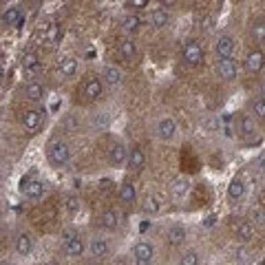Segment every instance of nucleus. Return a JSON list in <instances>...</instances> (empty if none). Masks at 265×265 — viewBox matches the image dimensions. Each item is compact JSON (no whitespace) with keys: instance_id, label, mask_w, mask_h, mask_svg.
<instances>
[{"instance_id":"f257e3e1","label":"nucleus","mask_w":265,"mask_h":265,"mask_svg":"<svg viewBox=\"0 0 265 265\" xmlns=\"http://www.w3.org/2000/svg\"><path fill=\"white\" fill-rule=\"evenodd\" d=\"M47 157H49V161H51V166H55V168L66 166V163H69V159H71V146H69V141L53 139L51 144L47 146Z\"/></svg>"},{"instance_id":"f03ea898","label":"nucleus","mask_w":265,"mask_h":265,"mask_svg":"<svg viewBox=\"0 0 265 265\" xmlns=\"http://www.w3.org/2000/svg\"><path fill=\"white\" fill-rule=\"evenodd\" d=\"M181 62L186 66H199L203 62V47L197 40H186L184 47H181Z\"/></svg>"},{"instance_id":"7ed1b4c3","label":"nucleus","mask_w":265,"mask_h":265,"mask_svg":"<svg viewBox=\"0 0 265 265\" xmlns=\"http://www.w3.org/2000/svg\"><path fill=\"white\" fill-rule=\"evenodd\" d=\"M234 128H237L238 137H245V139H252L256 137L259 128H256V119L247 113H238L237 119H234Z\"/></svg>"},{"instance_id":"20e7f679","label":"nucleus","mask_w":265,"mask_h":265,"mask_svg":"<svg viewBox=\"0 0 265 265\" xmlns=\"http://www.w3.org/2000/svg\"><path fill=\"white\" fill-rule=\"evenodd\" d=\"M214 73H216V78L223 80V82H232V80H237V73H238L237 62H234L232 57H223V60H221V57H216Z\"/></svg>"},{"instance_id":"39448f33","label":"nucleus","mask_w":265,"mask_h":265,"mask_svg":"<svg viewBox=\"0 0 265 265\" xmlns=\"http://www.w3.org/2000/svg\"><path fill=\"white\" fill-rule=\"evenodd\" d=\"M104 93V80L97 78V75H91V78L84 80V86H82V97L86 102H95L102 97Z\"/></svg>"},{"instance_id":"423d86ee","label":"nucleus","mask_w":265,"mask_h":265,"mask_svg":"<svg viewBox=\"0 0 265 265\" xmlns=\"http://www.w3.org/2000/svg\"><path fill=\"white\" fill-rule=\"evenodd\" d=\"M153 256H155V247L146 241L135 243L132 247V259H135V265H153Z\"/></svg>"},{"instance_id":"0eeeda50","label":"nucleus","mask_w":265,"mask_h":265,"mask_svg":"<svg viewBox=\"0 0 265 265\" xmlns=\"http://www.w3.org/2000/svg\"><path fill=\"white\" fill-rule=\"evenodd\" d=\"M128 150L122 141H115L113 146L108 148V163L113 168H122V166H128Z\"/></svg>"},{"instance_id":"6e6552de","label":"nucleus","mask_w":265,"mask_h":265,"mask_svg":"<svg viewBox=\"0 0 265 265\" xmlns=\"http://www.w3.org/2000/svg\"><path fill=\"white\" fill-rule=\"evenodd\" d=\"M234 47H237V42H234L232 35L221 33L219 38H216V42H214V53H216V57H221V60H223V57H232Z\"/></svg>"},{"instance_id":"1a4fd4ad","label":"nucleus","mask_w":265,"mask_h":265,"mask_svg":"<svg viewBox=\"0 0 265 265\" xmlns=\"http://www.w3.org/2000/svg\"><path fill=\"white\" fill-rule=\"evenodd\" d=\"M155 132H157V137L161 141H170L177 135V122L172 117H161L157 122V126H155Z\"/></svg>"},{"instance_id":"9d476101","label":"nucleus","mask_w":265,"mask_h":265,"mask_svg":"<svg viewBox=\"0 0 265 265\" xmlns=\"http://www.w3.org/2000/svg\"><path fill=\"white\" fill-rule=\"evenodd\" d=\"M263 66H265V53L261 51V49H252L245 55V71L254 75V73H259Z\"/></svg>"},{"instance_id":"9b49d317","label":"nucleus","mask_w":265,"mask_h":265,"mask_svg":"<svg viewBox=\"0 0 265 265\" xmlns=\"http://www.w3.org/2000/svg\"><path fill=\"white\" fill-rule=\"evenodd\" d=\"M234 237L241 243H250L252 238H254V225L245 219H238L237 223H234Z\"/></svg>"},{"instance_id":"f8f14e48","label":"nucleus","mask_w":265,"mask_h":265,"mask_svg":"<svg viewBox=\"0 0 265 265\" xmlns=\"http://www.w3.org/2000/svg\"><path fill=\"white\" fill-rule=\"evenodd\" d=\"M22 93H25V97L29 102H42L44 100V86L38 82V80L26 82L25 86H22Z\"/></svg>"},{"instance_id":"ddd939ff","label":"nucleus","mask_w":265,"mask_h":265,"mask_svg":"<svg viewBox=\"0 0 265 265\" xmlns=\"http://www.w3.org/2000/svg\"><path fill=\"white\" fill-rule=\"evenodd\" d=\"M20 122H22V126H25L26 131H38L40 124H42V113L35 110V108H29V110H25V113L20 115Z\"/></svg>"},{"instance_id":"4468645a","label":"nucleus","mask_w":265,"mask_h":265,"mask_svg":"<svg viewBox=\"0 0 265 265\" xmlns=\"http://www.w3.org/2000/svg\"><path fill=\"white\" fill-rule=\"evenodd\" d=\"M163 241L170 247L181 245V243H186V230L181 228V225H170V228L166 230V234H163Z\"/></svg>"},{"instance_id":"2eb2a0df","label":"nucleus","mask_w":265,"mask_h":265,"mask_svg":"<svg viewBox=\"0 0 265 265\" xmlns=\"http://www.w3.org/2000/svg\"><path fill=\"white\" fill-rule=\"evenodd\" d=\"M119 219H122V216H119V212L115 210V208H106V210L100 214V225L104 230H117Z\"/></svg>"},{"instance_id":"dca6fc26","label":"nucleus","mask_w":265,"mask_h":265,"mask_svg":"<svg viewBox=\"0 0 265 265\" xmlns=\"http://www.w3.org/2000/svg\"><path fill=\"white\" fill-rule=\"evenodd\" d=\"M22 192H25L29 199H42V197H44V192H47V188H44L42 181L26 179L25 184H22Z\"/></svg>"},{"instance_id":"f3484780","label":"nucleus","mask_w":265,"mask_h":265,"mask_svg":"<svg viewBox=\"0 0 265 265\" xmlns=\"http://www.w3.org/2000/svg\"><path fill=\"white\" fill-rule=\"evenodd\" d=\"M88 252H91V256H95V259H104V256H108L110 245H108L106 238L95 237V238H91V243H88Z\"/></svg>"},{"instance_id":"a211bd4d","label":"nucleus","mask_w":265,"mask_h":265,"mask_svg":"<svg viewBox=\"0 0 265 265\" xmlns=\"http://www.w3.org/2000/svg\"><path fill=\"white\" fill-rule=\"evenodd\" d=\"M84 250H86V245H84V238L75 237L73 241H69L66 245H62V252H64V256H69V259H78V256L84 254Z\"/></svg>"},{"instance_id":"6ab92c4d","label":"nucleus","mask_w":265,"mask_h":265,"mask_svg":"<svg viewBox=\"0 0 265 265\" xmlns=\"http://www.w3.org/2000/svg\"><path fill=\"white\" fill-rule=\"evenodd\" d=\"M190 179L188 177H177V179H172L170 181V192H172V197H177V199H184L186 194L190 192Z\"/></svg>"},{"instance_id":"aec40b11","label":"nucleus","mask_w":265,"mask_h":265,"mask_svg":"<svg viewBox=\"0 0 265 265\" xmlns=\"http://www.w3.org/2000/svg\"><path fill=\"white\" fill-rule=\"evenodd\" d=\"M119 26H122V31L126 35H135L141 26V20L137 13H126V16L122 18V22H119Z\"/></svg>"},{"instance_id":"412c9836","label":"nucleus","mask_w":265,"mask_h":265,"mask_svg":"<svg viewBox=\"0 0 265 265\" xmlns=\"http://www.w3.org/2000/svg\"><path fill=\"white\" fill-rule=\"evenodd\" d=\"M250 38H252V42H256V44H263L265 42V20L263 18H254V20L250 22Z\"/></svg>"},{"instance_id":"4be33fe9","label":"nucleus","mask_w":265,"mask_h":265,"mask_svg":"<svg viewBox=\"0 0 265 265\" xmlns=\"http://www.w3.org/2000/svg\"><path fill=\"white\" fill-rule=\"evenodd\" d=\"M102 80H104V84H108V86H117V84L122 82V69L115 64H106L104 71H102Z\"/></svg>"},{"instance_id":"5701e85b","label":"nucleus","mask_w":265,"mask_h":265,"mask_svg":"<svg viewBox=\"0 0 265 265\" xmlns=\"http://www.w3.org/2000/svg\"><path fill=\"white\" fill-rule=\"evenodd\" d=\"M62 40V25H57V22H53V25H49V29L44 31V44H47L49 49L57 47Z\"/></svg>"},{"instance_id":"b1692460","label":"nucleus","mask_w":265,"mask_h":265,"mask_svg":"<svg viewBox=\"0 0 265 265\" xmlns=\"http://www.w3.org/2000/svg\"><path fill=\"white\" fill-rule=\"evenodd\" d=\"M144 163H146L144 150H141L139 146H132V148L128 150V168H132V170H141Z\"/></svg>"},{"instance_id":"393cba45","label":"nucleus","mask_w":265,"mask_h":265,"mask_svg":"<svg viewBox=\"0 0 265 265\" xmlns=\"http://www.w3.org/2000/svg\"><path fill=\"white\" fill-rule=\"evenodd\" d=\"M31 250H33V237L26 232H20L16 237V252L20 256H26V254H31Z\"/></svg>"},{"instance_id":"a878e982","label":"nucleus","mask_w":265,"mask_h":265,"mask_svg":"<svg viewBox=\"0 0 265 265\" xmlns=\"http://www.w3.org/2000/svg\"><path fill=\"white\" fill-rule=\"evenodd\" d=\"M119 201L124 203L126 208L135 206L137 203V190L132 184H122V188H119Z\"/></svg>"},{"instance_id":"bb28decb","label":"nucleus","mask_w":265,"mask_h":265,"mask_svg":"<svg viewBox=\"0 0 265 265\" xmlns=\"http://www.w3.org/2000/svg\"><path fill=\"white\" fill-rule=\"evenodd\" d=\"M119 53H122L124 60H128L132 64V62L137 60V44H135V40H131V38L122 40V42H119Z\"/></svg>"},{"instance_id":"cd10ccee","label":"nucleus","mask_w":265,"mask_h":265,"mask_svg":"<svg viewBox=\"0 0 265 265\" xmlns=\"http://www.w3.org/2000/svg\"><path fill=\"white\" fill-rule=\"evenodd\" d=\"M243 194H245V181H243L241 177H234L228 186V197L232 199V201H237V199H241Z\"/></svg>"},{"instance_id":"c85d7f7f","label":"nucleus","mask_w":265,"mask_h":265,"mask_svg":"<svg viewBox=\"0 0 265 265\" xmlns=\"http://www.w3.org/2000/svg\"><path fill=\"white\" fill-rule=\"evenodd\" d=\"M150 22H153L155 29H163V26H168V22H170V16H168L166 9H153V13H150Z\"/></svg>"},{"instance_id":"c756f323","label":"nucleus","mask_w":265,"mask_h":265,"mask_svg":"<svg viewBox=\"0 0 265 265\" xmlns=\"http://www.w3.org/2000/svg\"><path fill=\"white\" fill-rule=\"evenodd\" d=\"M159 210H161V201H159L155 194L144 197V201H141V212H144V214H157Z\"/></svg>"},{"instance_id":"7c9ffc66","label":"nucleus","mask_w":265,"mask_h":265,"mask_svg":"<svg viewBox=\"0 0 265 265\" xmlns=\"http://www.w3.org/2000/svg\"><path fill=\"white\" fill-rule=\"evenodd\" d=\"M20 64H22V69L29 71V73H31V71H38V66H40V57H38V53L26 51L25 55H22Z\"/></svg>"},{"instance_id":"2f4dec72","label":"nucleus","mask_w":265,"mask_h":265,"mask_svg":"<svg viewBox=\"0 0 265 265\" xmlns=\"http://www.w3.org/2000/svg\"><path fill=\"white\" fill-rule=\"evenodd\" d=\"M75 71H78V60H75L73 55L64 57V60L60 62V75L62 78H71V75H75Z\"/></svg>"},{"instance_id":"473e14b6","label":"nucleus","mask_w":265,"mask_h":265,"mask_svg":"<svg viewBox=\"0 0 265 265\" xmlns=\"http://www.w3.org/2000/svg\"><path fill=\"white\" fill-rule=\"evenodd\" d=\"M2 25L4 26H13V25H18L20 22V9L18 7H9V9H4L2 11Z\"/></svg>"},{"instance_id":"72a5a7b5","label":"nucleus","mask_w":265,"mask_h":265,"mask_svg":"<svg viewBox=\"0 0 265 265\" xmlns=\"http://www.w3.org/2000/svg\"><path fill=\"white\" fill-rule=\"evenodd\" d=\"M250 115L256 119H265V97H254L250 102Z\"/></svg>"},{"instance_id":"f704fd0d","label":"nucleus","mask_w":265,"mask_h":265,"mask_svg":"<svg viewBox=\"0 0 265 265\" xmlns=\"http://www.w3.org/2000/svg\"><path fill=\"white\" fill-rule=\"evenodd\" d=\"M64 201H66L64 206H66V210H69V214H78L80 208H82V201H80V197H75V194H69Z\"/></svg>"},{"instance_id":"c9c22d12","label":"nucleus","mask_w":265,"mask_h":265,"mask_svg":"<svg viewBox=\"0 0 265 265\" xmlns=\"http://www.w3.org/2000/svg\"><path fill=\"white\" fill-rule=\"evenodd\" d=\"M179 265H199V254L194 250H188L181 254L179 259Z\"/></svg>"},{"instance_id":"e433bc0d","label":"nucleus","mask_w":265,"mask_h":265,"mask_svg":"<svg viewBox=\"0 0 265 265\" xmlns=\"http://www.w3.org/2000/svg\"><path fill=\"white\" fill-rule=\"evenodd\" d=\"M126 7H131V9H144V7H148V2L146 0H132V2H126Z\"/></svg>"},{"instance_id":"4c0bfd02","label":"nucleus","mask_w":265,"mask_h":265,"mask_svg":"<svg viewBox=\"0 0 265 265\" xmlns=\"http://www.w3.org/2000/svg\"><path fill=\"white\" fill-rule=\"evenodd\" d=\"M252 219L259 221V223H263V221H265V212L261 210V208H254V210H252Z\"/></svg>"},{"instance_id":"58836bf2","label":"nucleus","mask_w":265,"mask_h":265,"mask_svg":"<svg viewBox=\"0 0 265 265\" xmlns=\"http://www.w3.org/2000/svg\"><path fill=\"white\" fill-rule=\"evenodd\" d=\"M212 25H214V18L212 16H203L201 18V29H212Z\"/></svg>"},{"instance_id":"ea45409f","label":"nucleus","mask_w":265,"mask_h":265,"mask_svg":"<svg viewBox=\"0 0 265 265\" xmlns=\"http://www.w3.org/2000/svg\"><path fill=\"white\" fill-rule=\"evenodd\" d=\"M259 93H261V97H265V80H261V84H259Z\"/></svg>"},{"instance_id":"a19ab883","label":"nucleus","mask_w":265,"mask_h":265,"mask_svg":"<svg viewBox=\"0 0 265 265\" xmlns=\"http://www.w3.org/2000/svg\"><path fill=\"white\" fill-rule=\"evenodd\" d=\"M86 265H102V263H97V261H91V263H86Z\"/></svg>"}]
</instances>
